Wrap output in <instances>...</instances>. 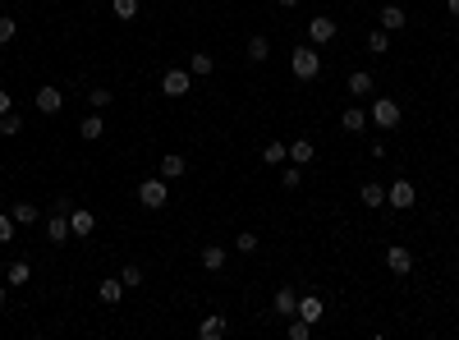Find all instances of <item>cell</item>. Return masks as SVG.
<instances>
[{"instance_id":"5b68a950","label":"cell","mask_w":459,"mask_h":340,"mask_svg":"<svg viewBox=\"0 0 459 340\" xmlns=\"http://www.w3.org/2000/svg\"><path fill=\"white\" fill-rule=\"evenodd\" d=\"M69 235H74V230H69V202L60 198V202H55V216L46 221V239H51V244H65Z\"/></svg>"},{"instance_id":"4fadbf2b","label":"cell","mask_w":459,"mask_h":340,"mask_svg":"<svg viewBox=\"0 0 459 340\" xmlns=\"http://www.w3.org/2000/svg\"><path fill=\"white\" fill-rule=\"evenodd\" d=\"M299 318H303V322H322V318H326V304H322L317 295H299Z\"/></svg>"},{"instance_id":"83f0119b","label":"cell","mask_w":459,"mask_h":340,"mask_svg":"<svg viewBox=\"0 0 459 340\" xmlns=\"http://www.w3.org/2000/svg\"><path fill=\"white\" fill-rule=\"evenodd\" d=\"M262 161H266V165H280V161H289V143H266Z\"/></svg>"},{"instance_id":"ac0fdd59","label":"cell","mask_w":459,"mask_h":340,"mask_svg":"<svg viewBox=\"0 0 459 340\" xmlns=\"http://www.w3.org/2000/svg\"><path fill=\"white\" fill-rule=\"evenodd\" d=\"M405 23H409V14L400 10V5H382V28H386V33H400Z\"/></svg>"},{"instance_id":"ffe728a7","label":"cell","mask_w":459,"mask_h":340,"mask_svg":"<svg viewBox=\"0 0 459 340\" xmlns=\"http://www.w3.org/2000/svg\"><path fill=\"white\" fill-rule=\"evenodd\" d=\"M243 55H248L253 65H262L266 55H271V42H266V37H262V33H257V37H248V51H243Z\"/></svg>"},{"instance_id":"d4e9b609","label":"cell","mask_w":459,"mask_h":340,"mask_svg":"<svg viewBox=\"0 0 459 340\" xmlns=\"http://www.w3.org/2000/svg\"><path fill=\"white\" fill-rule=\"evenodd\" d=\"M368 51L386 55V51H391V33H386V28H372V33H368Z\"/></svg>"},{"instance_id":"1f68e13d","label":"cell","mask_w":459,"mask_h":340,"mask_svg":"<svg viewBox=\"0 0 459 340\" xmlns=\"http://www.w3.org/2000/svg\"><path fill=\"white\" fill-rule=\"evenodd\" d=\"M14 221H19V226H33L37 207H33V202H14Z\"/></svg>"},{"instance_id":"2e32d148","label":"cell","mask_w":459,"mask_h":340,"mask_svg":"<svg viewBox=\"0 0 459 340\" xmlns=\"http://www.w3.org/2000/svg\"><path fill=\"white\" fill-rule=\"evenodd\" d=\"M359 202H363V207H372V212L386 207V184H377V179H372V184H363V189H359Z\"/></svg>"},{"instance_id":"9a60e30c","label":"cell","mask_w":459,"mask_h":340,"mask_svg":"<svg viewBox=\"0 0 459 340\" xmlns=\"http://www.w3.org/2000/svg\"><path fill=\"white\" fill-rule=\"evenodd\" d=\"M340 129H345V133H363V129H368V110H359V106L340 110Z\"/></svg>"},{"instance_id":"4dcf8cb0","label":"cell","mask_w":459,"mask_h":340,"mask_svg":"<svg viewBox=\"0 0 459 340\" xmlns=\"http://www.w3.org/2000/svg\"><path fill=\"white\" fill-rule=\"evenodd\" d=\"M88 101H92L97 110H106L110 101H115V92H110V88H88Z\"/></svg>"},{"instance_id":"7402d4cb","label":"cell","mask_w":459,"mask_h":340,"mask_svg":"<svg viewBox=\"0 0 459 340\" xmlns=\"http://www.w3.org/2000/svg\"><path fill=\"white\" fill-rule=\"evenodd\" d=\"M225 331H230V322H225V318H207L202 327H197V336H202V340H220Z\"/></svg>"},{"instance_id":"6da1fadb","label":"cell","mask_w":459,"mask_h":340,"mask_svg":"<svg viewBox=\"0 0 459 340\" xmlns=\"http://www.w3.org/2000/svg\"><path fill=\"white\" fill-rule=\"evenodd\" d=\"M289 69H294V78H303V83H313V78L322 74V55L313 51V46H299V51L289 55Z\"/></svg>"},{"instance_id":"d6a6232c","label":"cell","mask_w":459,"mask_h":340,"mask_svg":"<svg viewBox=\"0 0 459 340\" xmlns=\"http://www.w3.org/2000/svg\"><path fill=\"white\" fill-rule=\"evenodd\" d=\"M308 336H313V322H303L294 313V322H289V340H308Z\"/></svg>"},{"instance_id":"74e56055","label":"cell","mask_w":459,"mask_h":340,"mask_svg":"<svg viewBox=\"0 0 459 340\" xmlns=\"http://www.w3.org/2000/svg\"><path fill=\"white\" fill-rule=\"evenodd\" d=\"M10 110H14V101H10V92L0 88V115H10Z\"/></svg>"},{"instance_id":"9c48e42d","label":"cell","mask_w":459,"mask_h":340,"mask_svg":"<svg viewBox=\"0 0 459 340\" xmlns=\"http://www.w3.org/2000/svg\"><path fill=\"white\" fill-rule=\"evenodd\" d=\"M271 313H276V318H294V313H299V290H289V286H285V290H276Z\"/></svg>"},{"instance_id":"7a4b0ae2","label":"cell","mask_w":459,"mask_h":340,"mask_svg":"<svg viewBox=\"0 0 459 340\" xmlns=\"http://www.w3.org/2000/svg\"><path fill=\"white\" fill-rule=\"evenodd\" d=\"M138 202H142L147 212H161L165 202H170V189H165V179H161V175L142 179V184H138Z\"/></svg>"},{"instance_id":"8992f818","label":"cell","mask_w":459,"mask_h":340,"mask_svg":"<svg viewBox=\"0 0 459 340\" xmlns=\"http://www.w3.org/2000/svg\"><path fill=\"white\" fill-rule=\"evenodd\" d=\"M414 184H409V179H395L391 189H386V207H395V212H414Z\"/></svg>"},{"instance_id":"f546056e","label":"cell","mask_w":459,"mask_h":340,"mask_svg":"<svg viewBox=\"0 0 459 340\" xmlns=\"http://www.w3.org/2000/svg\"><path fill=\"white\" fill-rule=\"evenodd\" d=\"M14 37H19V19L0 14V46H5V42H14Z\"/></svg>"},{"instance_id":"cb8c5ba5","label":"cell","mask_w":459,"mask_h":340,"mask_svg":"<svg viewBox=\"0 0 459 340\" xmlns=\"http://www.w3.org/2000/svg\"><path fill=\"white\" fill-rule=\"evenodd\" d=\"M78 133H83V138H88V143H97L101 133H106V120H101V115H88V120L78 124Z\"/></svg>"},{"instance_id":"60d3db41","label":"cell","mask_w":459,"mask_h":340,"mask_svg":"<svg viewBox=\"0 0 459 340\" xmlns=\"http://www.w3.org/2000/svg\"><path fill=\"white\" fill-rule=\"evenodd\" d=\"M0 304H5V286H0Z\"/></svg>"},{"instance_id":"5bb4252c","label":"cell","mask_w":459,"mask_h":340,"mask_svg":"<svg viewBox=\"0 0 459 340\" xmlns=\"http://www.w3.org/2000/svg\"><path fill=\"white\" fill-rule=\"evenodd\" d=\"M345 88H349V97H372V92H377V83H372V74H368V69H354Z\"/></svg>"},{"instance_id":"ab89813d","label":"cell","mask_w":459,"mask_h":340,"mask_svg":"<svg viewBox=\"0 0 459 340\" xmlns=\"http://www.w3.org/2000/svg\"><path fill=\"white\" fill-rule=\"evenodd\" d=\"M294 5H299V0H280V10H294Z\"/></svg>"},{"instance_id":"277c9868","label":"cell","mask_w":459,"mask_h":340,"mask_svg":"<svg viewBox=\"0 0 459 340\" xmlns=\"http://www.w3.org/2000/svg\"><path fill=\"white\" fill-rule=\"evenodd\" d=\"M161 92H165V97H188V92H193V74H188V69H165V74H161Z\"/></svg>"},{"instance_id":"484cf974","label":"cell","mask_w":459,"mask_h":340,"mask_svg":"<svg viewBox=\"0 0 459 340\" xmlns=\"http://www.w3.org/2000/svg\"><path fill=\"white\" fill-rule=\"evenodd\" d=\"M110 10H115L120 23H129V19H138V0H110Z\"/></svg>"},{"instance_id":"7c38bea8","label":"cell","mask_w":459,"mask_h":340,"mask_svg":"<svg viewBox=\"0 0 459 340\" xmlns=\"http://www.w3.org/2000/svg\"><path fill=\"white\" fill-rule=\"evenodd\" d=\"M69 230H74V235H92V230H97V216H92L88 207H69Z\"/></svg>"},{"instance_id":"8fae6325","label":"cell","mask_w":459,"mask_h":340,"mask_svg":"<svg viewBox=\"0 0 459 340\" xmlns=\"http://www.w3.org/2000/svg\"><path fill=\"white\" fill-rule=\"evenodd\" d=\"M97 299H101L106 308H115V304L124 299V281H120V276H106V281L97 286Z\"/></svg>"},{"instance_id":"44dd1931","label":"cell","mask_w":459,"mask_h":340,"mask_svg":"<svg viewBox=\"0 0 459 340\" xmlns=\"http://www.w3.org/2000/svg\"><path fill=\"white\" fill-rule=\"evenodd\" d=\"M211 69H216V60H211L207 51H193V60H188V74H193V78H207Z\"/></svg>"},{"instance_id":"52a82bcc","label":"cell","mask_w":459,"mask_h":340,"mask_svg":"<svg viewBox=\"0 0 459 340\" xmlns=\"http://www.w3.org/2000/svg\"><path fill=\"white\" fill-rule=\"evenodd\" d=\"M386 272L409 276V272H414V253H409L405 244H391V249H386Z\"/></svg>"},{"instance_id":"f1b7e54d","label":"cell","mask_w":459,"mask_h":340,"mask_svg":"<svg viewBox=\"0 0 459 340\" xmlns=\"http://www.w3.org/2000/svg\"><path fill=\"white\" fill-rule=\"evenodd\" d=\"M0 133H5V138H19V133H23V120L14 115V110H10V115H0Z\"/></svg>"},{"instance_id":"d6986e66","label":"cell","mask_w":459,"mask_h":340,"mask_svg":"<svg viewBox=\"0 0 459 340\" xmlns=\"http://www.w3.org/2000/svg\"><path fill=\"white\" fill-rule=\"evenodd\" d=\"M225 263H230V253L220 249V244H207V249H202V272H220Z\"/></svg>"},{"instance_id":"3957f363","label":"cell","mask_w":459,"mask_h":340,"mask_svg":"<svg viewBox=\"0 0 459 340\" xmlns=\"http://www.w3.org/2000/svg\"><path fill=\"white\" fill-rule=\"evenodd\" d=\"M368 124H377V129H395V124H400V101L377 97V101H372V110H368Z\"/></svg>"},{"instance_id":"4316f807","label":"cell","mask_w":459,"mask_h":340,"mask_svg":"<svg viewBox=\"0 0 459 340\" xmlns=\"http://www.w3.org/2000/svg\"><path fill=\"white\" fill-rule=\"evenodd\" d=\"M289 161H294V165H308V161H313V143H308V138L289 143Z\"/></svg>"},{"instance_id":"e575fe53","label":"cell","mask_w":459,"mask_h":340,"mask_svg":"<svg viewBox=\"0 0 459 340\" xmlns=\"http://www.w3.org/2000/svg\"><path fill=\"white\" fill-rule=\"evenodd\" d=\"M120 281H124V290L142 286V267H124V272H120Z\"/></svg>"},{"instance_id":"836d02e7","label":"cell","mask_w":459,"mask_h":340,"mask_svg":"<svg viewBox=\"0 0 459 340\" xmlns=\"http://www.w3.org/2000/svg\"><path fill=\"white\" fill-rule=\"evenodd\" d=\"M280 184L285 189H299V184H303V165H289V170L280 175Z\"/></svg>"},{"instance_id":"603a6c76","label":"cell","mask_w":459,"mask_h":340,"mask_svg":"<svg viewBox=\"0 0 459 340\" xmlns=\"http://www.w3.org/2000/svg\"><path fill=\"white\" fill-rule=\"evenodd\" d=\"M5 281H10V286H28V281H33V267H28V263H10V267H5Z\"/></svg>"},{"instance_id":"ba28073f","label":"cell","mask_w":459,"mask_h":340,"mask_svg":"<svg viewBox=\"0 0 459 340\" xmlns=\"http://www.w3.org/2000/svg\"><path fill=\"white\" fill-rule=\"evenodd\" d=\"M33 101H37L42 115H60V110H65V92H60V88H37Z\"/></svg>"},{"instance_id":"e0dca14e","label":"cell","mask_w":459,"mask_h":340,"mask_svg":"<svg viewBox=\"0 0 459 340\" xmlns=\"http://www.w3.org/2000/svg\"><path fill=\"white\" fill-rule=\"evenodd\" d=\"M156 170H161V179H179V175H184V170H188V161H184V156H179V152H165Z\"/></svg>"},{"instance_id":"30bf717a","label":"cell","mask_w":459,"mask_h":340,"mask_svg":"<svg viewBox=\"0 0 459 340\" xmlns=\"http://www.w3.org/2000/svg\"><path fill=\"white\" fill-rule=\"evenodd\" d=\"M308 37H313V46H326L331 37H336V19H326V14H317V19L308 23Z\"/></svg>"},{"instance_id":"8d00e7d4","label":"cell","mask_w":459,"mask_h":340,"mask_svg":"<svg viewBox=\"0 0 459 340\" xmlns=\"http://www.w3.org/2000/svg\"><path fill=\"white\" fill-rule=\"evenodd\" d=\"M234 249H239V253H253V249H257V235H253V230H243L239 239H234Z\"/></svg>"},{"instance_id":"f35d334b","label":"cell","mask_w":459,"mask_h":340,"mask_svg":"<svg viewBox=\"0 0 459 340\" xmlns=\"http://www.w3.org/2000/svg\"><path fill=\"white\" fill-rule=\"evenodd\" d=\"M446 10H450V19H459V0H446Z\"/></svg>"},{"instance_id":"d590c367","label":"cell","mask_w":459,"mask_h":340,"mask_svg":"<svg viewBox=\"0 0 459 340\" xmlns=\"http://www.w3.org/2000/svg\"><path fill=\"white\" fill-rule=\"evenodd\" d=\"M14 226H19V221L0 212V244H10V239H14Z\"/></svg>"}]
</instances>
